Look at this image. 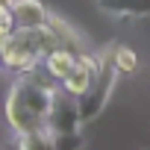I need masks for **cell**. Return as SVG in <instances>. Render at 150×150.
Segmentation results:
<instances>
[{
	"mask_svg": "<svg viewBox=\"0 0 150 150\" xmlns=\"http://www.w3.org/2000/svg\"><path fill=\"white\" fill-rule=\"evenodd\" d=\"M18 150H56V135L50 127L24 132V135H18Z\"/></svg>",
	"mask_w": 150,
	"mask_h": 150,
	"instance_id": "8992f818",
	"label": "cell"
},
{
	"mask_svg": "<svg viewBox=\"0 0 150 150\" xmlns=\"http://www.w3.org/2000/svg\"><path fill=\"white\" fill-rule=\"evenodd\" d=\"M112 65L118 68V74H132L138 68V56L129 47H112Z\"/></svg>",
	"mask_w": 150,
	"mask_h": 150,
	"instance_id": "52a82bcc",
	"label": "cell"
},
{
	"mask_svg": "<svg viewBox=\"0 0 150 150\" xmlns=\"http://www.w3.org/2000/svg\"><path fill=\"white\" fill-rule=\"evenodd\" d=\"M100 9L118 15V18H135V15H150V0H97Z\"/></svg>",
	"mask_w": 150,
	"mask_h": 150,
	"instance_id": "5b68a950",
	"label": "cell"
},
{
	"mask_svg": "<svg viewBox=\"0 0 150 150\" xmlns=\"http://www.w3.org/2000/svg\"><path fill=\"white\" fill-rule=\"evenodd\" d=\"M94 77H97V74H94L91 68H86V65L77 59V65H74L59 83H62V91H65V94H71V97H77V100H80V97H86L88 88L94 86Z\"/></svg>",
	"mask_w": 150,
	"mask_h": 150,
	"instance_id": "3957f363",
	"label": "cell"
},
{
	"mask_svg": "<svg viewBox=\"0 0 150 150\" xmlns=\"http://www.w3.org/2000/svg\"><path fill=\"white\" fill-rule=\"evenodd\" d=\"M56 91V80L50 74H38L30 71L21 80H15L9 97H6V124L15 135L33 132L47 127V112H50V100Z\"/></svg>",
	"mask_w": 150,
	"mask_h": 150,
	"instance_id": "6da1fadb",
	"label": "cell"
},
{
	"mask_svg": "<svg viewBox=\"0 0 150 150\" xmlns=\"http://www.w3.org/2000/svg\"><path fill=\"white\" fill-rule=\"evenodd\" d=\"M47 6L41 0H12V21L21 30H33V27H44L47 24Z\"/></svg>",
	"mask_w": 150,
	"mask_h": 150,
	"instance_id": "7a4b0ae2",
	"label": "cell"
},
{
	"mask_svg": "<svg viewBox=\"0 0 150 150\" xmlns=\"http://www.w3.org/2000/svg\"><path fill=\"white\" fill-rule=\"evenodd\" d=\"M15 27H6V24H0V44H3L6 38H9V33H12Z\"/></svg>",
	"mask_w": 150,
	"mask_h": 150,
	"instance_id": "ba28073f",
	"label": "cell"
},
{
	"mask_svg": "<svg viewBox=\"0 0 150 150\" xmlns=\"http://www.w3.org/2000/svg\"><path fill=\"white\" fill-rule=\"evenodd\" d=\"M74 65H77V53H74L71 47H65V44H56L53 50H47V53L41 56V68L50 74L56 83L65 77V74H68Z\"/></svg>",
	"mask_w": 150,
	"mask_h": 150,
	"instance_id": "277c9868",
	"label": "cell"
},
{
	"mask_svg": "<svg viewBox=\"0 0 150 150\" xmlns=\"http://www.w3.org/2000/svg\"><path fill=\"white\" fill-rule=\"evenodd\" d=\"M0 6H12V0H0Z\"/></svg>",
	"mask_w": 150,
	"mask_h": 150,
	"instance_id": "9c48e42d",
	"label": "cell"
}]
</instances>
